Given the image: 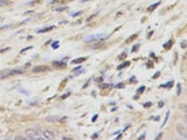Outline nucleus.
<instances>
[{"mask_svg":"<svg viewBox=\"0 0 187 140\" xmlns=\"http://www.w3.org/2000/svg\"><path fill=\"white\" fill-rule=\"evenodd\" d=\"M52 64H53V66H57V67H66V62H64V61H54Z\"/></svg>","mask_w":187,"mask_h":140,"instance_id":"obj_10","label":"nucleus"},{"mask_svg":"<svg viewBox=\"0 0 187 140\" xmlns=\"http://www.w3.org/2000/svg\"><path fill=\"white\" fill-rule=\"evenodd\" d=\"M129 65H130V62H129V61H126V62L123 63L121 66H118V67H117V69H118V70H121V69H123V68H125V67H126V66H128Z\"/></svg>","mask_w":187,"mask_h":140,"instance_id":"obj_13","label":"nucleus"},{"mask_svg":"<svg viewBox=\"0 0 187 140\" xmlns=\"http://www.w3.org/2000/svg\"><path fill=\"white\" fill-rule=\"evenodd\" d=\"M25 136H26V137L29 138V139H37V140L44 139V137L41 136V134H40L39 131H37V130L32 129V128H29L25 130Z\"/></svg>","mask_w":187,"mask_h":140,"instance_id":"obj_1","label":"nucleus"},{"mask_svg":"<svg viewBox=\"0 0 187 140\" xmlns=\"http://www.w3.org/2000/svg\"><path fill=\"white\" fill-rule=\"evenodd\" d=\"M145 136H146V133H144L143 135H141V136H140V139H143V138L145 137Z\"/></svg>","mask_w":187,"mask_h":140,"instance_id":"obj_32","label":"nucleus"},{"mask_svg":"<svg viewBox=\"0 0 187 140\" xmlns=\"http://www.w3.org/2000/svg\"><path fill=\"white\" fill-rule=\"evenodd\" d=\"M139 47H140V44H136L135 46H133V48H132V52H134V51H137V49H139Z\"/></svg>","mask_w":187,"mask_h":140,"instance_id":"obj_21","label":"nucleus"},{"mask_svg":"<svg viewBox=\"0 0 187 140\" xmlns=\"http://www.w3.org/2000/svg\"><path fill=\"white\" fill-rule=\"evenodd\" d=\"M5 4H8V0H0V6H3Z\"/></svg>","mask_w":187,"mask_h":140,"instance_id":"obj_23","label":"nucleus"},{"mask_svg":"<svg viewBox=\"0 0 187 140\" xmlns=\"http://www.w3.org/2000/svg\"><path fill=\"white\" fill-rule=\"evenodd\" d=\"M19 92H21V93H23L24 95H29L30 94V92H28V91H25V90H23V88H21V89H19Z\"/></svg>","mask_w":187,"mask_h":140,"instance_id":"obj_17","label":"nucleus"},{"mask_svg":"<svg viewBox=\"0 0 187 140\" xmlns=\"http://www.w3.org/2000/svg\"><path fill=\"white\" fill-rule=\"evenodd\" d=\"M160 4H161V2H160V1H158V2H156V3H154V4L151 5L150 7H148V8H147V11H148V12H152L156 8H157V7H158V6H159Z\"/></svg>","mask_w":187,"mask_h":140,"instance_id":"obj_9","label":"nucleus"},{"mask_svg":"<svg viewBox=\"0 0 187 140\" xmlns=\"http://www.w3.org/2000/svg\"><path fill=\"white\" fill-rule=\"evenodd\" d=\"M160 76V72H156V74L155 75H153L152 76V78H158Z\"/></svg>","mask_w":187,"mask_h":140,"instance_id":"obj_28","label":"nucleus"},{"mask_svg":"<svg viewBox=\"0 0 187 140\" xmlns=\"http://www.w3.org/2000/svg\"><path fill=\"white\" fill-rule=\"evenodd\" d=\"M48 70H50V67H49V66H39L33 68V72H34V73H39V72H46Z\"/></svg>","mask_w":187,"mask_h":140,"instance_id":"obj_5","label":"nucleus"},{"mask_svg":"<svg viewBox=\"0 0 187 140\" xmlns=\"http://www.w3.org/2000/svg\"><path fill=\"white\" fill-rule=\"evenodd\" d=\"M7 50H9V48H7V49H5L4 51H7ZM1 51H0V52H1Z\"/></svg>","mask_w":187,"mask_h":140,"instance_id":"obj_36","label":"nucleus"},{"mask_svg":"<svg viewBox=\"0 0 187 140\" xmlns=\"http://www.w3.org/2000/svg\"><path fill=\"white\" fill-rule=\"evenodd\" d=\"M144 90H145V86H141L140 89L138 90V93H142L143 92H144Z\"/></svg>","mask_w":187,"mask_h":140,"instance_id":"obj_20","label":"nucleus"},{"mask_svg":"<svg viewBox=\"0 0 187 140\" xmlns=\"http://www.w3.org/2000/svg\"><path fill=\"white\" fill-rule=\"evenodd\" d=\"M169 114H170V111L168 110V112L166 113V117H165V120H164L163 121V123H162V125H161V127H164L165 125H166V123H167V121H168V117H169Z\"/></svg>","mask_w":187,"mask_h":140,"instance_id":"obj_14","label":"nucleus"},{"mask_svg":"<svg viewBox=\"0 0 187 140\" xmlns=\"http://www.w3.org/2000/svg\"><path fill=\"white\" fill-rule=\"evenodd\" d=\"M82 11H79V12H77V13H75V14H72V17H77V16H79V15H81L82 14Z\"/></svg>","mask_w":187,"mask_h":140,"instance_id":"obj_27","label":"nucleus"},{"mask_svg":"<svg viewBox=\"0 0 187 140\" xmlns=\"http://www.w3.org/2000/svg\"><path fill=\"white\" fill-rule=\"evenodd\" d=\"M58 43H59V41H54V43L51 45V48H53V49H55V47L58 48Z\"/></svg>","mask_w":187,"mask_h":140,"instance_id":"obj_22","label":"nucleus"},{"mask_svg":"<svg viewBox=\"0 0 187 140\" xmlns=\"http://www.w3.org/2000/svg\"><path fill=\"white\" fill-rule=\"evenodd\" d=\"M66 7H64V8H55L54 10L55 11H62V10H65V9H66Z\"/></svg>","mask_w":187,"mask_h":140,"instance_id":"obj_24","label":"nucleus"},{"mask_svg":"<svg viewBox=\"0 0 187 140\" xmlns=\"http://www.w3.org/2000/svg\"><path fill=\"white\" fill-rule=\"evenodd\" d=\"M86 60H87V57H81V58H77V59L72 60V61H71V64H72V65H76V64H82V63L85 62Z\"/></svg>","mask_w":187,"mask_h":140,"instance_id":"obj_8","label":"nucleus"},{"mask_svg":"<svg viewBox=\"0 0 187 140\" xmlns=\"http://www.w3.org/2000/svg\"><path fill=\"white\" fill-rule=\"evenodd\" d=\"M60 1H62V0H53L52 3H54V2H60Z\"/></svg>","mask_w":187,"mask_h":140,"instance_id":"obj_35","label":"nucleus"},{"mask_svg":"<svg viewBox=\"0 0 187 140\" xmlns=\"http://www.w3.org/2000/svg\"><path fill=\"white\" fill-rule=\"evenodd\" d=\"M97 117H98V115H97V114H95V115L94 116V118H93V119H92V121H93V122H94V121H96V119H97Z\"/></svg>","mask_w":187,"mask_h":140,"instance_id":"obj_29","label":"nucleus"},{"mask_svg":"<svg viewBox=\"0 0 187 140\" xmlns=\"http://www.w3.org/2000/svg\"><path fill=\"white\" fill-rule=\"evenodd\" d=\"M69 94H70V93H66V95H65V96H64V95H63V96H62V99H65V98H66V97H67V96H68V95H69Z\"/></svg>","mask_w":187,"mask_h":140,"instance_id":"obj_33","label":"nucleus"},{"mask_svg":"<svg viewBox=\"0 0 187 140\" xmlns=\"http://www.w3.org/2000/svg\"><path fill=\"white\" fill-rule=\"evenodd\" d=\"M47 121H59L60 120V117L58 116H51V117H48V118H46Z\"/></svg>","mask_w":187,"mask_h":140,"instance_id":"obj_12","label":"nucleus"},{"mask_svg":"<svg viewBox=\"0 0 187 140\" xmlns=\"http://www.w3.org/2000/svg\"><path fill=\"white\" fill-rule=\"evenodd\" d=\"M108 87H109V84H102V85H100V88H102V89H105V88H108Z\"/></svg>","mask_w":187,"mask_h":140,"instance_id":"obj_25","label":"nucleus"},{"mask_svg":"<svg viewBox=\"0 0 187 140\" xmlns=\"http://www.w3.org/2000/svg\"><path fill=\"white\" fill-rule=\"evenodd\" d=\"M32 48H33L32 46H29V47H27V48H24V49H23V50H22V51H21V52H23V51H27V50H30V49H32Z\"/></svg>","mask_w":187,"mask_h":140,"instance_id":"obj_26","label":"nucleus"},{"mask_svg":"<svg viewBox=\"0 0 187 140\" xmlns=\"http://www.w3.org/2000/svg\"><path fill=\"white\" fill-rule=\"evenodd\" d=\"M151 105H152V103H151V102H149L148 104H144L145 107H148V106H151Z\"/></svg>","mask_w":187,"mask_h":140,"instance_id":"obj_30","label":"nucleus"},{"mask_svg":"<svg viewBox=\"0 0 187 140\" xmlns=\"http://www.w3.org/2000/svg\"><path fill=\"white\" fill-rule=\"evenodd\" d=\"M183 43H182V45H181V46H182V48H184V49H185V48H186V45H185V40H184V41H183Z\"/></svg>","mask_w":187,"mask_h":140,"instance_id":"obj_31","label":"nucleus"},{"mask_svg":"<svg viewBox=\"0 0 187 140\" xmlns=\"http://www.w3.org/2000/svg\"><path fill=\"white\" fill-rule=\"evenodd\" d=\"M109 37L105 34H95V35H89L88 36L84 37L85 42H93V41H103Z\"/></svg>","mask_w":187,"mask_h":140,"instance_id":"obj_2","label":"nucleus"},{"mask_svg":"<svg viewBox=\"0 0 187 140\" xmlns=\"http://www.w3.org/2000/svg\"><path fill=\"white\" fill-rule=\"evenodd\" d=\"M55 136H56V135H55L53 132H51V131H44L43 132V137H44V139H54Z\"/></svg>","mask_w":187,"mask_h":140,"instance_id":"obj_6","label":"nucleus"},{"mask_svg":"<svg viewBox=\"0 0 187 140\" xmlns=\"http://www.w3.org/2000/svg\"><path fill=\"white\" fill-rule=\"evenodd\" d=\"M181 93H182V85H181L180 83H178V84H177V94L180 95Z\"/></svg>","mask_w":187,"mask_h":140,"instance_id":"obj_16","label":"nucleus"},{"mask_svg":"<svg viewBox=\"0 0 187 140\" xmlns=\"http://www.w3.org/2000/svg\"><path fill=\"white\" fill-rule=\"evenodd\" d=\"M115 87H116V88H118V89H122V88H124V87H125V84H124V83H122V82H120V83L116 84V85H115Z\"/></svg>","mask_w":187,"mask_h":140,"instance_id":"obj_19","label":"nucleus"},{"mask_svg":"<svg viewBox=\"0 0 187 140\" xmlns=\"http://www.w3.org/2000/svg\"><path fill=\"white\" fill-rule=\"evenodd\" d=\"M176 129L179 133V135H181L182 136H183L184 138H187V134H186V127L183 126V124L182 123H178L176 125Z\"/></svg>","mask_w":187,"mask_h":140,"instance_id":"obj_4","label":"nucleus"},{"mask_svg":"<svg viewBox=\"0 0 187 140\" xmlns=\"http://www.w3.org/2000/svg\"><path fill=\"white\" fill-rule=\"evenodd\" d=\"M158 105H159V106H163L164 103H163V102H161V103H159V104H158Z\"/></svg>","mask_w":187,"mask_h":140,"instance_id":"obj_34","label":"nucleus"},{"mask_svg":"<svg viewBox=\"0 0 187 140\" xmlns=\"http://www.w3.org/2000/svg\"><path fill=\"white\" fill-rule=\"evenodd\" d=\"M23 73V70L22 69H8L2 71L0 73V78H8L9 76H13V75H18V74H22Z\"/></svg>","mask_w":187,"mask_h":140,"instance_id":"obj_3","label":"nucleus"},{"mask_svg":"<svg viewBox=\"0 0 187 140\" xmlns=\"http://www.w3.org/2000/svg\"><path fill=\"white\" fill-rule=\"evenodd\" d=\"M173 84H174V81H173V80H170L169 82H167V83H165V84H161L159 87H162V88H171L172 86H173Z\"/></svg>","mask_w":187,"mask_h":140,"instance_id":"obj_11","label":"nucleus"},{"mask_svg":"<svg viewBox=\"0 0 187 140\" xmlns=\"http://www.w3.org/2000/svg\"><path fill=\"white\" fill-rule=\"evenodd\" d=\"M172 40H169L168 43H166V44H164L163 45V47H164V49H166V50H168L170 47L172 46Z\"/></svg>","mask_w":187,"mask_h":140,"instance_id":"obj_15","label":"nucleus"},{"mask_svg":"<svg viewBox=\"0 0 187 140\" xmlns=\"http://www.w3.org/2000/svg\"><path fill=\"white\" fill-rule=\"evenodd\" d=\"M137 36H138V35H137V34H135V35H133L132 37L130 36V37H129L128 39H126V41H125V43H129V42H130V41H132V40H134V39L136 38Z\"/></svg>","mask_w":187,"mask_h":140,"instance_id":"obj_18","label":"nucleus"},{"mask_svg":"<svg viewBox=\"0 0 187 140\" xmlns=\"http://www.w3.org/2000/svg\"><path fill=\"white\" fill-rule=\"evenodd\" d=\"M54 27H55L54 25L47 26V27L41 28V29H39V30H37V33H39V34H40V33H46V32H49V31H51V30H52Z\"/></svg>","mask_w":187,"mask_h":140,"instance_id":"obj_7","label":"nucleus"}]
</instances>
